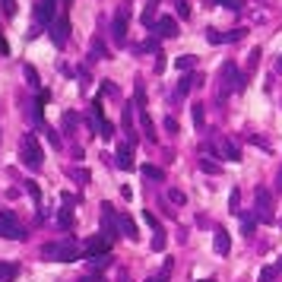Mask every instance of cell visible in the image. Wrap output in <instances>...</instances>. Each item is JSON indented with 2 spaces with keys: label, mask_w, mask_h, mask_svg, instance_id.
Listing matches in <instances>:
<instances>
[{
  "label": "cell",
  "mask_w": 282,
  "mask_h": 282,
  "mask_svg": "<svg viewBox=\"0 0 282 282\" xmlns=\"http://www.w3.org/2000/svg\"><path fill=\"white\" fill-rule=\"evenodd\" d=\"M276 73H282V57H279V60H276Z\"/></svg>",
  "instance_id": "49"
},
{
  "label": "cell",
  "mask_w": 282,
  "mask_h": 282,
  "mask_svg": "<svg viewBox=\"0 0 282 282\" xmlns=\"http://www.w3.org/2000/svg\"><path fill=\"white\" fill-rule=\"evenodd\" d=\"M152 251H165V232H162V228H159L156 238H152Z\"/></svg>",
  "instance_id": "36"
},
{
  "label": "cell",
  "mask_w": 282,
  "mask_h": 282,
  "mask_svg": "<svg viewBox=\"0 0 282 282\" xmlns=\"http://www.w3.org/2000/svg\"><path fill=\"white\" fill-rule=\"evenodd\" d=\"M0 238H6V241H23L25 238V228L16 222V216H13L10 210L0 212Z\"/></svg>",
  "instance_id": "3"
},
{
  "label": "cell",
  "mask_w": 282,
  "mask_h": 282,
  "mask_svg": "<svg viewBox=\"0 0 282 282\" xmlns=\"http://www.w3.org/2000/svg\"><path fill=\"white\" fill-rule=\"evenodd\" d=\"M111 266V254H105V257H89V270L92 273H102Z\"/></svg>",
  "instance_id": "15"
},
{
  "label": "cell",
  "mask_w": 282,
  "mask_h": 282,
  "mask_svg": "<svg viewBox=\"0 0 282 282\" xmlns=\"http://www.w3.org/2000/svg\"><path fill=\"white\" fill-rule=\"evenodd\" d=\"M108 247H111V241L105 238V235H98V238H92L89 244H86V254H89V257H105Z\"/></svg>",
  "instance_id": "10"
},
{
  "label": "cell",
  "mask_w": 282,
  "mask_h": 282,
  "mask_svg": "<svg viewBox=\"0 0 282 282\" xmlns=\"http://www.w3.org/2000/svg\"><path fill=\"white\" fill-rule=\"evenodd\" d=\"M190 86H193V76H184V79H178V89H174V95H187L190 92Z\"/></svg>",
  "instance_id": "25"
},
{
  "label": "cell",
  "mask_w": 282,
  "mask_h": 282,
  "mask_svg": "<svg viewBox=\"0 0 282 282\" xmlns=\"http://www.w3.org/2000/svg\"><path fill=\"white\" fill-rule=\"evenodd\" d=\"M42 127H45V137H48V143H51V146H54V149H60V137H57V133H54V130H51V127H48V124H42Z\"/></svg>",
  "instance_id": "35"
},
{
  "label": "cell",
  "mask_w": 282,
  "mask_h": 282,
  "mask_svg": "<svg viewBox=\"0 0 282 282\" xmlns=\"http://www.w3.org/2000/svg\"><path fill=\"white\" fill-rule=\"evenodd\" d=\"M241 35H244V29H232V32H225V42H238Z\"/></svg>",
  "instance_id": "42"
},
{
  "label": "cell",
  "mask_w": 282,
  "mask_h": 282,
  "mask_svg": "<svg viewBox=\"0 0 282 282\" xmlns=\"http://www.w3.org/2000/svg\"><path fill=\"white\" fill-rule=\"evenodd\" d=\"M200 282H216V279H200Z\"/></svg>",
  "instance_id": "50"
},
{
  "label": "cell",
  "mask_w": 282,
  "mask_h": 282,
  "mask_svg": "<svg viewBox=\"0 0 282 282\" xmlns=\"http://www.w3.org/2000/svg\"><path fill=\"white\" fill-rule=\"evenodd\" d=\"M6 51H10V48H6V42H3V35H0V54H6Z\"/></svg>",
  "instance_id": "47"
},
{
  "label": "cell",
  "mask_w": 282,
  "mask_h": 282,
  "mask_svg": "<svg viewBox=\"0 0 282 282\" xmlns=\"http://www.w3.org/2000/svg\"><path fill=\"white\" fill-rule=\"evenodd\" d=\"M193 127H197V130H203V124H206V111H203V105H193Z\"/></svg>",
  "instance_id": "21"
},
{
  "label": "cell",
  "mask_w": 282,
  "mask_h": 282,
  "mask_svg": "<svg viewBox=\"0 0 282 282\" xmlns=\"http://www.w3.org/2000/svg\"><path fill=\"white\" fill-rule=\"evenodd\" d=\"M174 6H178V16H181V19H187V16H190V6H187V0H178Z\"/></svg>",
  "instance_id": "40"
},
{
  "label": "cell",
  "mask_w": 282,
  "mask_h": 282,
  "mask_svg": "<svg viewBox=\"0 0 282 282\" xmlns=\"http://www.w3.org/2000/svg\"><path fill=\"white\" fill-rule=\"evenodd\" d=\"M257 222H260V219H257V216H251V212H247V216H241V228H244V235H254Z\"/></svg>",
  "instance_id": "22"
},
{
  "label": "cell",
  "mask_w": 282,
  "mask_h": 282,
  "mask_svg": "<svg viewBox=\"0 0 282 282\" xmlns=\"http://www.w3.org/2000/svg\"><path fill=\"white\" fill-rule=\"evenodd\" d=\"M168 276H171V260H165L162 273H159V276H149V279H146V282H168Z\"/></svg>",
  "instance_id": "27"
},
{
  "label": "cell",
  "mask_w": 282,
  "mask_h": 282,
  "mask_svg": "<svg viewBox=\"0 0 282 282\" xmlns=\"http://www.w3.org/2000/svg\"><path fill=\"white\" fill-rule=\"evenodd\" d=\"M168 200H171L174 206H184V203H187V197H184L181 190H168Z\"/></svg>",
  "instance_id": "37"
},
{
  "label": "cell",
  "mask_w": 282,
  "mask_h": 282,
  "mask_svg": "<svg viewBox=\"0 0 282 282\" xmlns=\"http://www.w3.org/2000/svg\"><path fill=\"white\" fill-rule=\"evenodd\" d=\"M238 203H241V190H238V187H232V197H228V210L238 212Z\"/></svg>",
  "instance_id": "34"
},
{
  "label": "cell",
  "mask_w": 282,
  "mask_h": 282,
  "mask_svg": "<svg viewBox=\"0 0 282 282\" xmlns=\"http://www.w3.org/2000/svg\"><path fill=\"white\" fill-rule=\"evenodd\" d=\"M114 165H118V168H124V171L133 168V149H130L127 143L118 146V152H114Z\"/></svg>",
  "instance_id": "9"
},
{
  "label": "cell",
  "mask_w": 282,
  "mask_h": 282,
  "mask_svg": "<svg viewBox=\"0 0 282 282\" xmlns=\"http://www.w3.org/2000/svg\"><path fill=\"white\" fill-rule=\"evenodd\" d=\"M105 57H108V48L95 38V42H92V60H105Z\"/></svg>",
  "instance_id": "26"
},
{
  "label": "cell",
  "mask_w": 282,
  "mask_h": 282,
  "mask_svg": "<svg viewBox=\"0 0 282 282\" xmlns=\"http://www.w3.org/2000/svg\"><path fill=\"white\" fill-rule=\"evenodd\" d=\"M19 276V263L13 260H0V282H13Z\"/></svg>",
  "instance_id": "14"
},
{
  "label": "cell",
  "mask_w": 282,
  "mask_h": 282,
  "mask_svg": "<svg viewBox=\"0 0 282 282\" xmlns=\"http://www.w3.org/2000/svg\"><path fill=\"white\" fill-rule=\"evenodd\" d=\"M140 120H143V130H146V137H149V140H156V130H152V120H149V114H146V111H140Z\"/></svg>",
  "instance_id": "30"
},
{
  "label": "cell",
  "mask_w": 282,
  "mask_h": 282,
  "mask_svg": "<svg viewBox=\"0 0 282 282\" xmlns=\"http://www.w3.org/2000/svg\"><path fill=\"white\" fill-rule=\"evenodd\" d=\"M76 124H79V118H76V114H70V111H67V114H64V130H73Z\"/></svg>",
  "instance_id": "38"
},
{
  "label": "cell",
  "mask_w": 282,
  "mask_h": 282,
  "mask_svg": "<svg viewBox=\"0 0 282 282\" xmlns=\"http://www.w3.org/2000/svg\"><path fill=\"white\" fill-rule=\"evenodd\" d=\"M279 270H282V257H279Z\"/></svg>",
  "instance_id": "52"
},
{
  "label": "cell",
  "mask_w": 282,
  "mask_h": 282,
  "mask_svg": "<svg viewBox=\"0 0 282 282\" xmlns=\"http://www.w3.org/2000/svg\"><path fill=\"white\" fill-rule=\"evenodd\" d=\"M45 260H54V263H70V260H79V244L73 238H60V241H48L42 247Z\"/></svg>",
  "instance_id": "1"
},
{
  "label": "cell",
  "mask_w": 282,
  "mask_h": 282,
  "mask_svg": "<svg viewBox=\"0 0 282 282\" xmlns=\"http://www.w3.org/2000/svg\"><path fill=\"white\" fill-rule=\"evenodd\" d=\"M120 282H130V279H127V276H124V279H120Z\"/></svg>",
  "instance_id": "51"
},
{
  "label": "cell",
  "mask_w": 282,
  "mask_h": 282,
  "mask_svg": "<svg viewBox=\"0 0 282 282\" xmlns=\"http://www.w3.org/2000/svg\"><path fill=\"white\" fill-rule=\"evenodd\" d=\"M19 159H23V165L29 171H38L45 165V152H42V146H38V140L32 137V133H25L23 143H19Z\"/></svg>",
  "instance_id": "2"
},
{
  "label": "cell",
  "mask_w": 282,
  "mask_h": 282,
  "mask_svg": "<svg viewBox=\"0 0 282 282\" xmlns=\"http://www.w3.org/2000/svg\"><path fill=\"white\" fill-rule=\"evenodd\" d=\"M133 95H137V105H140V111H146V89H143V83H137V89H133Z\"/></svg>",
  "instance_id": "33"
},
{
  "label": "cell",
  "mask_w": 282,
  "mask_h": 282,
  "mask_svg": "<svg viewBox=\"0 0 282 282\" xmlns=\"http://www.w3.org/2000/svg\"><path fill=\"white\" fill-rule=\"evenodd\" d=\"M73 178H76V181H83V184H86V181H89V171H86V168H73Z\"/></svg>",
  "instance_id": "43"
},
{
  "label": "cell",
  "mask_w": 282,
  "mask_h": 282,
  "mask_svg": "<svg viewBox=\"0 0 282 282\" xmlns=\"http://www.w3.org/2000/svg\"><path fill=\"white\" fill-rule=\"evenodd\" d=\"M257 210H260V222H276V216H273V193L270 190H266V187H260V190H257Z\"/></svg>",
  "instance_id": "5"
},
{
  "label": "cell",
  "mask_w": 282,
  "mask_h": 282,
  "mask_svg": "<svg viewBox=\"0 0 282 282\" xmlns=\"http://www.w3.org/2000/svg\"><path fill=\"white\" fill-rule=\"evenodd\" d=\"M95 282H105V279H95Z\"/></svg>",
  "instance_id": "53"
},
{
  "label": "cell",
  "mask_w": 282,
  "mask_h": 282,
  "mask_svg": "<svg viewBox=\"0 0 282 282\" xmlns=\"http://www.w3.org/2000/svg\"><path fill=\"white\" fill-rule=\"evenodd\" d=\"M23 184H25V190H29V197H32V200H35V203H38V206H42V187H38V184H35V181H23Z\"/></svg>",
  "instance_id": "24"
},
{
  "label": "cell",
  "mask_w": 282,
  "mask_h": 282,
  "mask_svg": "<svg viewBox=\"0 0 282 282\" xmlns=\"http://www.w3.org/2000/svg\"><path fill=\"white\" fill-rule=\"evenodd\" d=\"M200 171L203 174H222V165H216L212 159H200Z\"/></svg>",
  "instance_id": "18"
},
{
  "label": "cell",
  "mask_w": 282,
  "mask_h": 282,
  "mask_svg": "<svg viewBox=\"0 0 282 282\" xmlns=\"http://www.w3.org/2000/svg\"><path fill=\"white\" fill-rule=\"evenodd\" d=\"M212 244H216V254L228 257V251H232V238H228V228H222V225L216 228V238H212Z\"/></svg>",
  "instance_id": "12"
},
{
  "label": "cell",
  "mask_w": 282,
  "mask_h": 282,
  "mask_svg": "<svg viewBox=\"0 0 282 282\" xmlns=\"http://www.w3.org/2000/svg\"><path fill=\"white\" fill-rule=\"evenodd\" d=\"M165 130H168V133H178V120H174V118H165Z\"/></svg>",
  "instance_id": "45"
},
{
  "label": "cell",
  "mask_w": 282,
  "mask_h": 282,
  "mask_svg": "<svg viewBox=\"0 0 282 282\" xmlns=\"http://www.w3.org/2000/svg\"><path fill=\"white\" fill-rule=\"evenodd\" d=\"M276 190H282V171L276 174Z\"/></svg>",
  "instance_id": "48"
},
{
  "label": "cell",
  "mask_w": 282,
  "mask_h": 282,
  "mask_svg": "<svg viewBox=\"0 0 282 282\" xmlns=\"http://www.w3.org/2000/svg\"><path fill=\"white\" fill-rule=\"evenodd\" d=\"M67 35H70V19H67V16L54 19V23H51V42H54L57 48H64V45H67Z\"/></svg>",
  "instance_id": "8"
},
{
  "label": "cell",
  "mask_w": 282,
  "mask_h": 282,
  "mask_svg": "<svg viewBox=\"0 0 282 282\" xmlns=\"http://www.w3.org/2000/svg\"><path fill=\"white\" fill-rule=\"evenodd\" d=\"M206 38L212 45H225V32H219V29H206Z\"/></svg>",
  "instance_id": "31"
},
{
  "label": "cell",
  "mask_w": 282,
  "mask_h": 282,
  "mask_svg": "<svg viewBox=\"0 0 282 282\" xmlns=\"http://www.w3.org/2000/svg\"><path fill=\"white\" fill-rule=\"evenodd\" d=\"M3 3V13L6 16H16V0H0Z\"/></svg>",
  "instance_id": "41"
},
{
  "label": "cell",
  "mask_w": 282,
  "mask_h": 282,
  "mask_svg": "<svg viewBox=\"0 0 282 282\" xmlns=\"http://www.w3.org/2000/svg\"><path fill=\"white\" fill-rule=\"evenodd\" d=\"M57 222H60V228H73V210L70 206H64V210L57 212Z\"/></svg>",
  "instance_id": "19"
},
{
  "label": "cell",
  "mask_w": 282,
  "mask_h": 282,
  "mask_svg": "<svg viewBox=\"0 0 282 282\" xmlns=\"http://www.w3.org/2000/svg\"><path fill=\"white\" fill-rule=\"evenodd\" d=\"M98 133H102V140H111V137H114L111 120H98Z\"/></svg>",
  "instance_id": "32"
},
{
  "label": "cell",
  "mask_w": 282,
  "mask_h": 282,
  "mask_svg": "<svg viewBox=\"0 0 282 282\" xmlns=\"http://www.w3.org/2000/svg\"><path fill=\"white\" fill-rule=\"evenodd\" d=\"M257 64H260V48H254L251 54H247V67H251V70H257Z\"/></svg>",
  "instance_id": "39"
},
{
  "label": "cell",
  "mask_w": 282,
  "mask_h": 282,
  "mask_svg": "<svg viewBox=\"0 0 282 282\" xmlns=\"http://www.w3.org/2000/svg\"><path fill=\"white\" fill-rule=\"evenodd\" d=\"M118 225H120V232H124V235H127L130 241H137V238H140V232H137V222H133V219L127 216V212H120V216H118Z\"/></svg>",
  "instance_id": "13"
},
{
  "label": "cell",
  "mask_w": 282,
  "mask_h": 282,
  "mask_svg": "<svg viewBox=\"0 0 282 282\" xmlns=\"http://www.w3.org/2000/svg\"><path fill=\"white\" fill-rule=\"evenodd\" d=\"M156 23V0H149V6L143 10V25H152Z\"/></svg>",
  "instance_id": "29"
},
{
  "label": "cell",
  "mask_w": 282,
  "mask_h": 282,
  "mask_svg": "<svg viewBox=\"0 0 282 282\" xmlns=\"http://www.w3.org/2000/svg\"><path fill=\"white\" fill-rule=\"evenodd\" d=\"M146 222H149V225H152V228H156V232H159V219L152 216V212H146Z\"/></svg>",
  "instance_id": "46"
},
{
  "label": "cell",
  "mask_w": 282,
  "mask_h": 282,
  "mask_svg": "<svg viewBox=\"0 0 282 282\" xmlns=\"http://www.w3.org/2000/svg\"><path fill=\"white\" fill-rule=\"evenodd\" d=\"M222 79H225V89H232V92H241L247 86V76L238 73V64H235V60L222 64Z\"/></svg>",
  "instance_id": "4"
},
{
  "label": "cell",
  "mask_w": 282,
  "mask_h": 282,
  "mask_svg": "<svg viewBox=\"0 0 282 282\" xmlns=\"http://www.w3.org/2000/svg\"><path fill=\"white\" fill-rule=\"evenodd\" d=\"M143 174H146L149 181H165V171L159 168V165H143Z\"/></svg>",
  "instance_id": "20"
},
{
  "label": "cell",
  "mask_w": 282,
  "mask_h": 282,
  "mask_svg": "<svg viewBox=\"0 0 282 282\" xmlns=\"http://www.w3.org/2000/svg\"><path fill=\"white\" fill-rule=\"evenodd\" d=\"M25 79H29L32 89H38V86H42V79H38V70H35V67H29V64H25Z\"/></svg>",
  "instance_id": "28"
},
{
  "label": "cell",
  "mask_w": 282,
  "mask_h": 282,
  "mask_svg": "<svg viewBox=\"0 0 282 282\" xmlns=\"http://www.w3.org/2000/svg\"><path fill=\"white\" fill-rule=\"evenodd\" d=\"M152 29H156V32H159L162 38H174V35H178V23H174L171 16H162V19H156V25H152Z\"/></svg>",
  "instance_id": "11"
},
{
  "label": "cell",
  "mask_w": 282,
  "mask_h": 282,
  "mask_svg": "<svg viewBox=\"0 0 282 282\" xmlns=\"http://www.w3.org/2000/svg\"><path fill=\"white\" fill-rule=\"evenodd\" d=\"M127 19H130V13H127V6H120L118 16H114V23H111V38H114V45H124V42H127Z\"/></svg>",
  "instance_id": "6"
},
{
  "label": "cell",
  "mask_w": 282,
  "mask_h": 282,
  "mask_svg": "<svg viewBox=\"0 0 282 282\" xmlns=\"http://www.w3.org/2000/svg\"><path fill=\"white\" fill-rule=\"evenodd\" d=\"M219 3H225L228 10H241V6H244V0H219Z\"/></svg>",
  "instance_id": "44"
},
{
  "label": "cell",
  "mask_w": 282,
  "mask_h": 282,
  "mask_svg": "<svg viewBox=\"0 0 282 282\" xmlns=\"http://www.w3.org/2000/svg\"><path fill=\"white\" fill-rule=\"evenodd\" d=\"M174 67H178V70H193V67H197V57L193 54H181V57H174Z\"/></svg>",
  "instance_id": "17"
},
{
  "label": "cell",
  "mask_w": 282,
  "mask_h": 282,
  "mask_svg": "<svg viewBox=\"0 0 282 282\" xmlns=\"http://www.w3.org/2000/svg\"><path fill=\"white\" fill-rule=\"evenodd\" d=\"M54 13H57V0H38L35 3V23L51 25L54 23Z\"/></svg>",
  "instance_id": "7"
},
{
  "label": "cell",
  "mask_w": 282,
  "mask_h": 282,
  "mask_svg": "<svg viewBox=\"0 0 282 282\" xmlns=\"http://www.w3.org/2000/svg\"><path fill=\"white\" fill-rule=\"evenodd\" d=\"M222 152H225V159H228V162H241V149H238V143H232V140H225Z\"/></svg>",
  "instance_id": "16"
},
{
  "label": "cell",
  "mask_w": 282,
  "mask_h": 282,
  "mask_svg": "<svg viewBox=\"0 0 282 282\" xmlns=\"http://www.w3.org/2000/svg\"><path fill=\"white\" fill-rule=\"evenodd\" d=\"M276 276H279V266H263L257 282H276Z\"/></svg>",
  "instance_id": "23"
}]
</instances>
